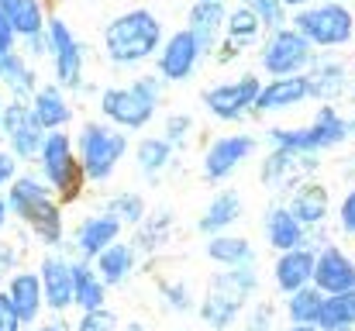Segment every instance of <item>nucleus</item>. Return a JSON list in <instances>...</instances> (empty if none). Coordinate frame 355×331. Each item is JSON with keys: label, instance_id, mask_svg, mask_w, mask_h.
<instances>
[{"label": "nucleus", "instance_id": "f257e3e1", "mask_svg": "<svg viewBox=\"0 0 355 331\" xmlns=\"http://www.w3.org/2000/svg\"><path fill=\"white\" fill-rule=\"evenodd\" d=\"M7 207L24 221L45 245L62 241V211L52 201V194L35 180V176H14L7 190Z\"/></svg>", "mask_w": 355, "mask_h": 331}, {"label": "nucleus", "instance_id": "f03ea898", "mask_svg": "<svg viewBox=\"0 0 355 331\" xmlns=\"http://www.w3.org/2000/svg\"><path fill=\"white\" fill-rule=\"evenodd\" d=\"M255 290V273L248 266H238V269H225L214 276L207 297L200 300V321L214 331H225L235 325L238 311L245 307V300L252 297Z\"/></svg>", "mask_w": 355, "mask_h": 331}, {"label": "nucleus", "instance_id": "7ed1b4c3", "mask_svg": "<svg viewBox=\"0 0 355 331\" xmlns=\"http://www.w3.org/2000/svg\"><path fill=\"white\" fill-rule=\"evenodd\" d=\"M159 38H162V24L148 10H131V14H121L118 21H111L107 52L114 62H138L155 52Z\"/></svg>", "mask_w": 355, "mask_h": 331}, {"label": "nucleus", "instance_id": "20e7f679", "mask_svg": "<svg viewBox=\"0 0 355 331\" xmlns=\"http://www.w3.org/2000/svg\"><path fill=\"white\" fill-rule=\"evenodd\" d=\"M38 162L45 169V180L52 183V190L62 197V204H73L83 194V166L73 155V142L62 131H49L38 152Z\"/></svg>", "mask_w": 355, "mask_h": 331}, {"label": "nucleus", "instance_id": "39448f33", "mask_svg": "<svg viewBox=\"0 0 355 331\" xmlns=\"http://www.w3.org/2000/svg\"><path fill=\"white\" fill-rule=\"evenodd\" d=\"M128 152V138L121 135L118 128H107V124H83L80 131V166H83V176L104 183L114 176V166L124 159Z\"/></svg>", "mask_w": 355, "mask_h": 331}, {"label": "nucleus", "instance_id": "423d86ee", "mask_svg": "<svg viewBox=\"0 0 355 331\" xmlns=\"http://www.w3.org/2000/svg\"><path fill=\"white\" fill-rule=\"evenodd\" d=\"M159 104V80L145 76L131 87H114L101 97V110L121 128H145Z\"/></svg>", "mask_w": 355, "mask_h": 331}, {"label": "nucleus", "instance_id": "0eeeda50", "mask_svg": "<svg viewBox=\"0 0 355 331\" xmlns=\"http://www.w3.org/2000/svg\"><path fill=\"white\" fill-rule=\"evenodd\" d=\"M3 131H7L10 152L17 159H38L42 142H45V131L38 128L31 108H24L21 101H14L10 108H3Z\"/></svg>", "mask_w": 355, "mask_h": 331}, {"label": "nucleus", "instance_id": "6e6552de", "mask_svg": "<svg viewBox=\"0 0 355 331\" xmlns=\"http://www.w3.org/2000/svg\"><path fill=\"white\" fill-rule=\"evenodd\" d=\"M345 131L349 128L335 117V110H321V117L311 128H304V131H272V138L286 152H311V148L335 145L338 138H345Z\"/></svg>", "mask_w": 355, "mask_h": 331}, {"label": "nucleus", "instance_id": "1a4fd4ad", "mask_svg": "<svg viewBox=\"0 0 355 331\" xmlns=\"http://www.w3.org/2000/svg\"><path fill=\"white\" fill-rule=\"evenodd\" d=\"M252 152H255V138H248V135H225V138H218L207 148V155H204V180L218 183V180L232 176Z\"/></svg>", "mask_w": 355, "mask_h": 331}, {"label": "nucleus", "instance_id": "9d476101", "mask_svg": "<svg viewBox=\"0 0 355 331\" xmlns=\"http://www.w3.org/2000/svg\"><path fill=\"white\" fill-rule=\"evenodd\" d=\"M259 83L252 76H241L238 83H225V87H214L204 94V104L214 117H225V121H235L241 117L248 108H255V97H259Z\"/></svg>", "mask_w": 355, "mask_h": 331}, {"label": "nucleus", "instance_id": "9b49d317", "mask_svg": "<svg viewBox=\"0 0 355 331\" xmlns=\"http://www.w3.org/2000/svg\"><path fill=\"white\" fill-rule=\"evenodd\" d=\"M38 280H42L45 307L66 311V307L73 304V262H66L62 255H45Z\"/></svg>", "mask_w": 355, "mask_h": 331}, {"label": "nucleus", "instance_id": "f8f14e48", "mask_svg": "<svg viewBox=\"0 0 355 331\" xmlns=\"http://www.w3.org/2000/svg\"><path fill=\"white\" fill-rule=\"evenodd\" d=\"M314 283L324 294H352L355 290V266L349 255H342L338 248H324L321 255H314Z\"/></svg>", "mask_w": 355, "mask_h": 331}, {"label": "nucleus", "instance_id": "ddd939ff", "mask_svg": "<svg viewBox=\"0 0 355 331\" xmlns=\"http://www.w3.org/2000/svg\"><path fill=\"white\" fill-rule=\"evenodd\" d=\"M311 38H318L321 45H335V42H345L349 38V28H352V21H349V14L342 10V7H321V10H307V14H300V21H297Z\"/></svg>", "mask_w": 355, "mask_h": 331}, {"label": "nucleus", "instance_id": "4468645a", "mask_svg": "<svg viewBox=\"0 0 355 331\" xmlns=\"http://www.w3.org/2000/svg\"><path fill=\"white\" fill-rule=\"evenodd\" d=\"M197 56H200L197 38H193L190 31H180V35H173L169 45L162 49V56H159V73H162L166 80H187V76L193 73V66H197Z\"/></svg>", "mask_w": 355, "mask_h": 331}, {"label": "nucleus", "instance_id": "2eb2a0df", "mask_svg": "<svg viewBox=\"0 0 355 331\" xmlns=\"http://www.w3.org/2000/svg\"><path fill=\"white\" fill-rule=\"evenodd\" d=\"M121 235V221H114L111 214H101V218H87L76 231V248H80V259L83 262H94L107 245H114Z\"/></svg>", "mask_w": 355, "mask_h": 331}, {"label": "nucleus", "instance_id": "dca6fc26", "mask_svg": "<svg viewBox=\"0 0 355 331\" xmlns=\"http://www.w3.org/2000/svg\"><path fill=\"white\" fill-rule=\"evenodd\" d=\"M3 294H7V300L14 304V311H17L21 325H31V321L38 318L42 304H45V297H42V280H38V273H14Z\"/></svg>", "mask_w": 355, "mask_h": 331}, {"label": "nucleus", "instance_id": "f3484780", "mask_svg": "<svg viewBox=\"0 0 355 331\" xmlns=\"http://www.w3.org/2000/svg\"><path fill=\"white\" fill-rule=\"evenodd\" d=\"M307 59H311V56H307V42H304L300 35L283 31V35H276V42H272L269 52H266V69L276 73V76H286V73L300 69Z\"/></svg>", "mask_w": 355, "mask_h": 331}, {"label": "nucleus", "instance_id": "a211bd4d", "mask_svg": "<svg viewBox=\"0 0 355 331\" xmlns=\"http://www.w3.org/2000/svg\"><path fill=\"white\" fill-rule=\"evenodd\" d=\"M94 262H97V276L104 280V287H121V283L131 276V269H135V262H138V252H135L131 241H114V245H107Z\"/></svg>", "mask_w": 355, "mask_h": 331}, {"label": "nucleus", "instance_id": "6ab92c4d", "mask_svg": "<svg viewBox=\"0 0 355 331\" xmlns=\"http://www.w3.org/2000/svg\"><path fill=\"white\" fill-rule=\"evenodd\" d=\"M52 49H55V73L66 87H80V45L62 21H52Z\"/></svg>", "mask_w": 355, "mask_h": 331}, {"label": "nucleus", "instance_id": "aec40b11", "mask_svg": "<svg viewBox=\"0 0 355 331\" xmlns=\"http://www.w3.org/2000/svg\"><path fill=\"white\" fill-rule=\"evenodd\" d=\"M104 300H107L104 280L97 276V269L90 262L76 259L73 262V304L80 311H97V307H104Z\"/></svg>", "mask_w": 355, "mask_h": 331}, {"label": "nucleus", "instance_id": "412c9836", "mask_svg": "<svg viewBox=\"0 0 355 331\" xmlns=\"http://www.w3.org/2000/svg\"><path fill=\"white\" fill-rule=\"evenodd\" d=\"M311 280H314V255L311 252L293 248V252H283L279 255V262H276V283H279V290L297 294Z\"/></svg>", "mask_w": 355, "mask_h": 331}, {"label": "nucleus", "instance_id": "4be33fe9", "mask_svg": "<svg viewBox=\"0 0 355 331\" xmlns=\"http://www.w3.org/2000/svg\"><path fill=\"white\" fill-rule=\"evenodd\" d=\"M241 218V201H238L235 190H221L207 207H204V214H200V221H197V228L204 231V235H221L225 228H232L235 221Z\"/></svg>", "mask_w": 355, "mask_h": 331}, {"label": "nucleus", "instance_id": "5701e85b", "mask_svg": "<svg viewBox=\"0 0 355 331\" xmlns=\"http://www.w3.org/2000/svg\"><path fill=\"white\" fill-rule=\"evenodd\" d=\"M311 94V83L300 80V76H283L276 83H266V90H259L255 97V108L259 110H279V108H290L297 101H304Z\"/></svg>", "mask_w": 355, "mask_h": 331}, {"label": "nucleus", "instance_id": "b1692460", "mask_svg": "<svg viewBox=\"0 0 355 331\" xmlns=\"http://www.w3.org/2000/svg\"><path fill=\"white\" fill-rule=\"evenodd\" d=\"M218 21H221V0H197L193 14H190V35L197 38V49L207 52L218 38Z\"/></svg>", "mask_w": 355, "mask_h": 331}, {"label": "nucleus", "instance_id": "393cba45", "mask_svg": "<svg viewBox=\"0 0 355 331\" xmlns=\"http://www.w3.org/2000/svg\"><path fill=\"white\" fill-rule=\"evenodd\" d=\"M321 331H349L355 325V290L352 294H335L328 300H321L318 321Z\"/></svg>", "mask_w": 355, "mask_h": 331}, {"label": "nucleus", "instance_id": "a878e982", "mask_svg": "<svg viewBox=\"0 0 355 331\" xmlns=\"http://www.w3.org/2000/svg\"><path fill=\"white\" fill-rule=\"evenodd\" d=\"M31 114H35L42 131H55V128H62L69 121V108H66V101H62V94L55 87H45V90L35 94Z\"/></svg>", "mask_w": 355, "mask_h": 331}, {"label": "nucleus", "instance_id": "bb28decb", "mask_svg": "<svg viewBox=\"0 0 355 331\" xmlns=\"http://www.w3.org/2000/svg\"><path fill=\"white\" fill-rule=\"evenodd\" d=\"M266 235H269V245H272V248L293 252V248L300 245L304 224L293 221V214H290L286 207H276V211H269V218H266Z\"/></svg>", "mask_w": 355, "mask_h": 331}, {"label": "nucleus", "instance_id": "cd10ccee", "mask_svg": "<svg viewBox=\"0 0 355 331\" xmlns=\"http://www.w3.org/2000/svg\"><path fill=\"white\" fill-rule=\"evenodd\" d=\"M207 259L211 262H221L228 269H238V266H248L252 262V245L245 238H235V235H214L207 241Z\"/></svg>", "mask_w": 355, "mask_h": 331}, {"label": "nucleus", "instance_id": "c85d7f7f", "mask_svg": "<svg viewBox=\"0 0 355 331\" xmlns=\"http://www.w3.org/2000/svg\"><path fill=\"white\" fill-rule=\"evenodd\" d=\"M169 159H173V145L166 138H141L138 148H135V162L148 180H155L169 166Z\"/></svg>", "mask_w": 355, "mask_h": 331}, {"label": "nucleus", "instance_id": "c756f323", "mask_svg": "<svg viewBox=\"0 0 355 331\" xmlns=\"http://www.w3.org/2000/svg\"><path fill=\"white\" fill-rule=\"evenodd\" d=\"M0 14L10 21V28L14 31H21V35H38L42 31V10H38V3L35 0H0Z\"/></svg>", "mask_w": 355, "mask_h": 331}, {"label": "nucleus", "instance_id": "7c9ffc66", "mask_svg": "<svg viewBox=\"0 0 355 331\" xmlns=\"http://www.w3.org/2000/svg\"><path fill=\"white\" fill-rule=\"evenodd\" d=\"M324 207H328V197H324V190L321 187H307V190H300L297 197H293V204L286 207L293 221H300V224H318V221L324 218Z\"/></svg>", "mask_w": 355, "mask_h": 331}, {"label": "nucleus", "instance_id": "2f4dec72", "mask_svg": "<svg viewBox=\"0 0 355 331\" xmlns=\"http://www.w3.org/2000/svg\"><path fill=\"white\" fill-rule=\"evenodd\" d=\"M104 214H111L114 221H121V228H124V224H141V221H145V201H141L138 194H114V197L107 201Z\"/></svg>", "mask_w": 355, "mask_h": 331}, {"label": "nucleus", "instance_id": "473e14b6", "mask_svg": "<svg viewBox=\"0 0 355 331\" xmlns=\"http://www.w3.org/2000/svg\"><path fill=\"white\" fill-rule=\"evenodd\" d=\"M321 290H311V287H304V290H297L293 297H290V318L297 321V325H314L318 321V311H321Z\"/></svg>", "mask_w": 355, "mask_h": 331}, {"label": "nucleus", "instance_id": "72a5a7b5", "mask_svg": "<svg viewBox=\"0 0 355 331\" xmlns=\"http://www.w3.org/2000/svg\"><path fill=\"white\" fill-rule=\"evenodd\" d=\"M0 76H3L17 94H28V90H31V83H35V80H31V73H28V66H24L17 56H3V59H0Z\"/></svg>", "mask_w": 355, "mask_h": 331}, {"label": "nucleus", "instance_id": "f704fd0d", "mask_svg": "<svg viewBox=\"0 0 355 331\" xmlns=\"http://www.w3.org/2000/svg\"><path fill=\"white\" fill-rule=\"evenodd\" d=\"M76 331H121V321H118L114 311L97 307V311H83V318H80Z\"/></svg>", "mask_w": 355, "mask_h": 331}, {"label": "nucleus", "instance_id": "c9c22d12", "mask_svg": "<svg viewBox=\"0 0 355 331\" xmlns=\"http://www.w3.org/2000/svg\"><path fill=\"white\" fill-rule=\"evenodd\" d=\"M169 224H173V214H169V211H159V214H152L148 221H141V238H138V245H159V241L166 238ZM138 245H135V248H138Z\"/></svg>", "mask_w": 355, "mask_h": 331}, {"label": "nucleus", "instance_id": "e433bc0d", "mask_svg": "<svg viewBox=\"0 0 355 331\" xmlns=\"http://www.w3.org/2000/svg\"><path fill=\"white\" fill-rule=\"evenodd\" d=\"M190 128H193V121H190L187 114H173V117L166 121V131H162V138H166L169 145H183V138L190 135Z\"/></svg>", "mask_w": 355, "mask_h": 331}, {"label": "nucleus", "instance_id": "4c0bfd02", "mask_svg": "<svg viewBox=\"0 0 355 331\" xmlns=\"http://www.w3.org/2000/svg\"><path fill=\"white\" fill-rule=\"evenodd\" d=\"M255 28H259V17H255L252 10H235V14H232V35H235V38H252Z\"/></svg>", "mask_w": 355, "mask_h": 331}, {"label": "nucleus", "instance_id": "58836bf2", "mask_svg": "<svg viewBox=\"0 0 355 331\" xmlns=\"http://www.w3.org/2000/svg\"><path fill=\"white\" fill-rule=\"evenodd\" d=\"M162 297L169 300L173 311H190V290L183 283H166L162 287Z\"/></svg>", "mask_w": 355, "mask_h": 331}, {"label": "nucleus", "instance_id": "ea45409f", "mask_svg": "<svg viewBox=\"0 0 355 331\" xmlns=\"http://www.w3.org/2000/svg\"><path fill=\"white\" fill-rule=\"evenodd\" d=\"M0 331H21V318L14 304L7 300V294H0Z\"/></svg>", "mask_w": 355, "mask_h": 331}, {"label": "nucleus", "instance_id": "a19ab883", "mask_svg": "<svg viewBox=\"0 0 355 331\" xmlns=\"http://www.w3.org/2000/svg\"><path fill=\"white\" fill-rule=\"evenodd\" d=\"M14 176H17V162H14V155H10V152H3V148H0V187L14 183Z\"/></svg>", "mask_w": 355, "mask_h": 331}, {"label": "nucleus", "instance_id": "79ce46f5", "mask_svg": "<svg viewBox=\"0 0 355 331\" xmlns=\"http://www.w3.org/2000/svg\"><path fill=\"white\" fill-rule=\"evenodd\" d=\"M10 42H14V28H10V21L0 14V59L10 56Z\"/></svg>", "mask_w": 355, "mask_h": 331}, {"label": "nucleus", "instance_id": "37998d69", "mask_svg": "<svg viewBox=\"0 0 355 331\" xmlns=\"http://www.w3.org/2000/svg\"><path fill=\"white\" fill-rule=\"evenodd\" d=\"M342 228L355 235V190L345 197V204H342Z\"/></svg>", "mask_w": 355, "mask_h": 331}, {"label": "nucleus", "instance_id": "c03bdc74", "mask_svg": "<svg viewBox=\"0 0 355 331\" xmlns=\"http://www.w3.org/2000/svg\"><path fill=\"white\" fill-rule=\"evenodd\" d=\"M10 266H14V248H10V245H0V276H7ZM10 276H14V273H10Z\"/></svg>", "mask_w": 355, "mask_h": 331}, {"label": "nucleus", "instance_id": "a18cd8bd", "mask_svg": "<svg viewBox=\"0 0 355 331\" xmlns=\"http://www.w3.org/2000/svg\"><path fill=\"white\" fill-rule=\"evenodd\" d=\"M255 7H259L269 21H279V10H276V3H272V0H255Z\"/></svg>", "mask_w": 355, "mask_h": 331}, {"label": "nucleus", "instance_id": "49530a36", "mask_svg": "<svg viewBox=\"0 0 355 331\" xmlns=\"http://www.w3.org/2000/svg\"><path fill=\"white\" fill-rule=\"evenodd\" d=\"M7 214H10V207H7V197H0V228L7 224Z\"/></svg>", "mask_w": 355, "mask_h": 331}, {"label": "nucleus", "instance_id": "de8ad7c7", "mask_svg": "<svg viewBox=\"0 0 355 331\" xmlns=\"http://www.w3.org/2000/svg\"><path fill=\"white\" fill-rule=\"evenodd\" d=\"M35 331H62V328H59V325H38Z\"/></svg>", "mask_w": 355, "mask_h": 331}, {"label": "nucleus", "instance_id": "09e8293b", "mask_svg": "<svg viewBox=\"0 0 355 331\" xmlns=\"http://www.w3.org/2000/svg\"><path fill=\"white\" fill-rule=\"evenodd\" d=\"M124 331H145V328H141L138 321H131V325H128V328H124Z\"/></svg>", "mask_w": 355, "mask_h": 331}, {"label": "nucleus", "instance_id": "8fccbe9b", "mask_svg": "<svg viewBox=\"0 0 355 331\" xmlns=\"http://www.w3.org/2000/svg\"><path fill=\"white\" fill-rule=\"evenodd\" d=\"M290 331H314L311 325H297V328H290Z\"/></svg>", "mask_w": 355, "mask_h": 331}, {"label": "nucleus", "instance_id": "3c124183", "mask_svg": "<svg viewBox=\"0 0 355 331\" xmlns=\"http://www.w3.org/2000/svg\"><path fill=\"white\" fill-rule=\"evenodd\" d=\"M0 128H3V101H0Z\"/></svg>", "mask_w": 355, "mask_h": 331}, {"label": "nucleus", "instance_id": "603ef678", "mask_svg": "<svg viewBox=\"0 0 355 331\" xmlns=\"http://www.w3.org/2000/svg\"><path fill=\"white\" fill-rule=\"evenodd\" d=\"M286 3H300V0H286Z\"/></svg>", "mask_w": 355, "mask_h": 331}]
</instances>
